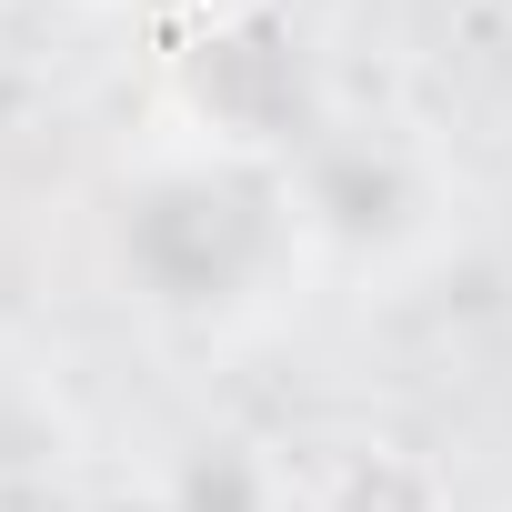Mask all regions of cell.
<instances>
[{
    "label": "cell",
    "instance_id": "obj_1",
    "mask_svg": "<svg viewBox=\"0 0 512 512\" xmlns=\"http://www.w3.org/2000/svg\"><path fill=\"white\" fill-rule=\"evenodd\" d=\"M292 241V181L251 161H181L151 171L121 211V262L151 302L171 312H221L272 272V251Z\"/></svg>",
    "mask_w": 512,
    "mask_h": 512
},
{
    "label": "cell",
    "instance_id": "obj_2",
    "mask_svg": "<svg viewBox=\"0 0 512 512\" xmlns=\"http://www.w3.org/2000/svg\"><path fill=\"white\" fill-rule=\"evenodd\" d=\"M171 121L211 151V161H251L282 171L322 141V91H312V51L292 31V11L272 0H231V11H191V31L171 41Z\"/></svg>",
    "mask_w": 512,
    "mask_h": 512
},
{
    "label": "cell",
    "instance_id": "obj_6",
    "mask_svg": "<svg viewBox=\"0 0 512 512\" xmlns=\"http://www.w3.org/2000/svg\"><path fill=\"white\" fill-rule=\"evenodd\" d=\"M81 512H181V492H171V482H111V492H91Z\"/></svg>",
    "mask_w": 512,
    "mask_h": 512
},
{
    "label": "cell",
    "instance_id": "obj_5",
    "mask_svg": "<svg viewBox=\"0 0 512 512\" xmlns=\"http://www.w3.org/2000/svg\"><path fill=\"white\" fill-rule=\"evenodd\" d=\"M171 492H181V512H272V472L251 462L241 442H201Z\"/></svg>",
    "mask_w": 512,
    "mask_h": 512
},
{
    "label": "cell",
    "instance_id": "obj_4",
    "mask_svg": "<svg viewBox=\"0 0 512 512\" xmlns=\"http://www.w3.org/2000/svg\"><path fill=\"white\" fill-rule=\"evenodd\" d=\"M312 512H452V482H442V462L422 442H352L322 472Z\"/></svg>",
    "mask_w": 512,
    "mask_h": 512
},
{
    "label": "cell",
    "instance_id": "obj_7",
    "mask_svg": "<svg viewBox=\"0 0 512 512\" xmlns=\"http://www.w3.org/2000/svg\"><path fill=\"white\" fill-rule=\"evenodd\" d=\"M81 11H141V0H81Z\"/></svg>",
    "mask_w": 512,
    "mask_h": 512
},
{
    "label": "cell",
    "instance_id": "obj_3",
    "mask_svg": "<svg viewBox=\"0 0 512 512\" xmlns=\"http://www.w3.org/2000/svg\"><path fill=\"white\" fill-rule=\"evenodd\" d=\"M292 201L342 251H392L422 221V181H412V161L392 141H312L302 171H292Z\"/></svg>",
    "mask_w": 512,
    "mask_h": 512
}]
</instances>
